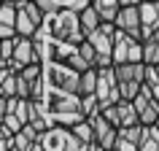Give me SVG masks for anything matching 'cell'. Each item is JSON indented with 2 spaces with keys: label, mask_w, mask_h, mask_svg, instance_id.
<instances>
[{
  "label": "cell",
  "mask_w": 159,
  "mask_h": 151,
  "mask_svg": "<svg viewBox=\"0 0 159 151\" xmlns=\"http://www.w3.org/2000/svg\"><path fill=\"white\" fill-rule=\"evenodd\" d=\"M43 73H46V84H49V86L78 94L81 73H78V70H73L70 65H65V62H46V65H43Z\"/></svg>",
  "instance_id": "3"
},
{
  "label": "cell",
  "mask_w": 159,
  "mask_h": 151,
  "mask_svg": "<svg viewBox=\"0 0 159 151\" xmlns=\"http://www.w3.org/2000/svg\"><path fill=\"white\" fill-rule=\"evenodd\" d=\"M81 111H84L86 119L102 111V103H100V97H97V92H94V94H84V97H81Z\"/></svg>",
  "instance_id": "21"
},
{
  "label": "cell",
  "mask_w": 159,
  "mask_h": 151,
  "mask_svg": "<svg viewBox=\"0 0 159 151\" xmlns=\"http://www.w3.org/2000/svg\"><path fill=\"white\" fill-rule=\"evenodd\" d=\"M67 138H70V130L49 127L46 132H41V146L43 151H67Z\"/></svg>",
  "instance_id": "12"
},
{
  "label": "cell",
  "mask_w": 159,
  "mask_h": 151,
  "mask_svg": "<svg viewBox=\"0 0 159 151\" xmlns=\"http://www.w3.org/2000/svg\"><path fill=\"white\" fill-rule=\"evenodd\" d=\"M11 151H19V149H11Z\"/></svg>",
  "instance_id": "32"
},
{
  "label": "cell",
  "mask_w": 159,
  "mask_h": 151,
  "mask_svg": "<svg viewBox=\"0 0 159 151\" xmlns=\"http://www.w3.org/2000/svg\"><path fill=\"white\" fill-rule=\"evenodd\" d=\"M135 108H138V116H140V124L151 127L159 121V100L151 94V89L146 84H143V89L138 94H135Z\"/></svg>",
  "instance_id": "9"
},
{
  "label": "cell",
  "mask_w": 159,
  "mask_h": 151,
  "mask_svg": "<svg viewBox=\"0 0 159 151\" xmlns=\"http://www.w3.org/2000/svg\"><path fill=\"white\" fill-rule=\"evenodd\" d=\"M43 25L49 27V33L62 43H84L86 41V33L81 27V14L73 11V8H59Z\"/></svg>",
  "instance_id": "1"
},
{
  "label": "cell",
  "mask_w": 159,
  "mask_h": 151,
  "mask_svg": "<svg viewBox=\"0 0 159 151\" xmlns=\"http://www.w3.org/2000/svg\"><path fill=\"white\" fill-rule=\"evenodd\" d=\"M111 151H140V146L119 132V138H116V143H113V149H111Z\"/></svg>",
  "instance_id": "28"
},
{
  "label": "cell",
  "mask_w": 159,
  "mask_h": 151,
  "mask_svg": "<svg viewBox=\"0 0 159 151\" xmlns=\"http://www.w3.org/2000/svg\"><path fill=\"white\" fill-rule=\"evenodd\" d=\"M49 116H51V124L54 127H65V130H73L75 124H81L86 119L81 111H59V113H49Z\"/></svg>",
  "instance_id": "16"
},
{
  "label": "cell",
  "mask_w": 159,
  "mask_h": 151,
  "mask_svg": "<svg viewBox=\"0 0 159 151\" xmlns=\"http://www.w3.org/2000/svg\"><path fill=\"white\" fill-rule=\"evenodd\" d=\"M59 6H62V8H73V11L81 14L86 6H92V0H59Z\"/></svg>",
  "instance_id": "29"
},
{
  "label": "cell",
  "mask_w": 159,
  "mask_h": 151,
  "mask_svg": "<svg viewBox=\"0 0 159 151\" xmlns=\"http://www.w3.org/2000/svg\"><path fill=\"white\" fill-rule=\"evenodd\" d=\"M102 113L111 119V124L116 127V130H127V127H132V124H140V116H138L135 103L132 100H124V97L116 100L113 105H108Z\"/></svg>",
  "instance_id": "6"
},
{
  "label": "cell",
  "mask_w": 159,
  "mask_h": 151,
  "mask_svg": "<svg viewBox=\"0 0 159 151\" xmlns=\"http://www.w3.org/2000/svg\"><path fill=\"white\" fill-rule=\"evenodd\" d=\"M27 65H43L41 54H38V46H35V38H25V35H16V49H14V57H11L8 67L14 70H25Z\"/></svg>",
  "instance_id": "5"
},
{
  "label": "cell",
  "mask_w": 159,
  "mask_h": 151,
  "mask_svg": "<svg viewBox=\"0 0 159 151\" xmlns=\"http://www.w3.org/2000/svg\"><path fill=\"white\" fill-rule=\"evenodd\" d=\"M146 62H121L116 65V78H119V92L124 100H135V94L146 84Z\"/></svg>",
  "instance_id": "2"
},
{
  "label": "cell",
  "mask_w": 159,
  "mask_h": 151,
  "mask_svg": "<svg viewBox=\"0 0 159 151\" xmlns=\"http://www.w3.org/2000/svg\"><path fill=\"white\" fill-rule=\"evenodd\" d=\"M146 86H148L151 94L159 100V70H157V65H148V70H146Z\"/></svg>",
  "instance_id": "25"
},
{
  "label": "cell",
  "mask_w": 159,
  "mask_h": 151,
  "mask_svg": "<svg viewBox=\"0 0 159 151\" xmlns=\"http://www.w3.org/2000/svg\"><path fill=\"white\" fill-rule=\"evenodd\" d=\"M132 35H127L124 30H116V43H113V65L129 62V49H132Z\"/></svg>",
  "instance_id": "14"
},
{
  "label": "cell",
  "mask_w": 159,
  "mask_h": 151,
  "mask_svg": "<svg viewBox=\"0 0 159 151\" xmlns=\"http://www.w3.org/2000/svg\"><path fill=\"white\" fill-rule=\"evenodd\" d=\"M0 38H16V27H3L0 25Z\"/></svg>",
  "instance_id": "30"
},
{
  "label": "cell",
  "mask_w": 159,
  "mask_h": 151,
  "mask_svg": "<svg viewBox=\"0 0 159 151\" xmlns=\"http://www.w3.org/2000/svg\"><path fill=\"white\" fill-rule=\"evenodd\" d=\"M16 49V38H0V65H8Z\"/></svg>",
  "instance_id": "23"
},
{
  "label": "cell",
  "mask_w": 159,
  "mask_h": 151,
  "mask_svg": "<svg viewBox=\"0 0 159 151\" xmlns=\"http://www.w3.org/2000/svg\"><path fill=\"white\" fill-rule=\"evenodd\" d=\"M97 81H100V70L97 67H89L81 73V84H78V94H94L97 92Z\"/></svg>",
  "instance_id": "18"
},
{
  "label": "cell",
  "mask_w": 159,
  "mask_h": 151,
  "mask_svg": "<svg viewBox=\"0 0 159 151\" xmlns=\"http://www.w3.org/2000/svg\"><path fill=\"white\" fill-rule=\"evenodd\" d=\"M157 70H159V65H157Z\"/></svg>",
  "instance_id": "33"
},
{
  "label": "cell",
  "mask_w": 159,
  "mask_h": 151,
  "mask_svg": "<svg viewBox=\"0 0 159 151\" xmlns=\"http://www.w3.org/2000/svg\"><path fill=\"white\" fill-rule=\"evenodd\" d=\"M89 121H92V127H94V140L111 151V149H113V143H116V138H119V130L111 124V119L105 116L102 111H100V113H94V116H89Z\"/></svg>",
  "instance_id": "11"
},
{
  "label": "cell",
  "mask_w": 159,
  "mask_h": 151,
  "mask_svg": "<svg viewBox=\"0 0 159 151\" xmlns=\"http://www.w3.org/2000/svg\"><path fill=\"white\" fill-rule=\"evenodd\" d=\"M43 105H46L49 113H59V111H81V94L49 86V89H46V97H43ZM81 113H84V111H81Z\"/></svg>",
  "instance_id": "7"
},
{
  "label": "cell",
  "mask_w": 159,
  "mask_h": 151,
  "mask_svg": "<svg viewBox=\"0 0 159 151\" xmlns=\"http://www.w3.org/2000/svg\"><path fill=\"white\" fill-rule=\"evenodd\" d=\"M100 70V81H97V97L102 103V111L113 105L116 100H121V92H119V78H116V65L111 67H97Z\"/></svg>",
  "instance_id": "8"
},
{
  "label": "cell",
  "mask_w": 159,
  "mask_h": 151,
  "mask_svg": "<svg viewBox=\"0 0 159 151\" xmlns=\"http://www.w3.org/2000/svg\"><path fill=\"white\" fill-rule=\"evenodd\" d=\"M143 0H121V6H140Z\"/></svg>",
  "instance_id": "31"
},
{
  "label": "cell",
  "mask_w": 159,
  "mask_h": 151,
  "mask_svg": "<svg viewBox=\"0 0 159 151\" xmlns=\"http://www.w3.org/2000/svg\"><path fill=\"white\" fill-rule=\"evenodd\" d=\"M140 19H143V38H148L159 30V0H143L140 3Z\"/></svg>",
  "instance_id": "13"
},
{
  "label": "cell",
  "mask_w": 159,
  "mask_h": 151,
  "mask_svg": "<svg viewBox=\"0 0 159 151\" xmlns=\"http://www.w3.org/2000/svg\"><path fill=\"white\" fill-rule=\"evenodd\" d=\"M0 119H3V124H0V127H6V130H11V132H14V135H16L19 130L25 127V121H22V119H19L16 113H3V116H0Z\"/></svg>",
  "instance_id": "26"
},
{
  "label": "cell",
  "mask_w": 159,
  "mask_h": 151,
  "mask_svg": "<svg viewBox=\"0 0 159 151\" xmlns=\"http://www.w3.org/2000/svg\"><path fill=\"white\" fill-rule=\"evenodd\" d=\"M102 25V16H100V11L94 8V6H86L84 11H81V27H84V33H94L97 27Z\"/></svg>",
  "instance_id": "19"
},
{
  "label": "cell",
  "mask_w": 159,
  "mask_h": 151,
  "mask_svg": "<svg viewBox=\"0 0 159 151\" xmlns=\"http://www.w3.org/2000/svg\"><path fill=\"white\" fill-rule=\"evenodd\" d=\"M38 140H41V132H38L33 124H25L16 135H14V143H16L19 151H33Z\"/></svg>",
  "instance_id": "15"
},
{
  "label": "cell",
  "mask_w": 159,
  "mask_h": 151,
  "mask_svg": "<svg viewBox=\"0 0 159 151\" xmlns=\"http://www.w3.org/2000/svg\"><path fill=\"white\" fill-rule=\"evenodd\" d=\"M73 132H75V138H81L84 143H92V140H94V127H92V121H89V119H84L81 124H75Z\"/></svg>",
  "instance_id": "24"
},
{
  "label": "cell",
  "mask_w": 159,
  "mask_h": 151,
  "mask_svg": "<svg viewBox=\"0 0 159 151\" xmlns=\"http://www.w3.org/2000/svg\"><path fill=\"white\" fill-rule=\"evenodd\" d=\"M157 127H159V121H157Z\"/></svg>",
  "instance_id": "34"
},
{
  "label": "cell",
  "mask_w": 159,
  "mask_h": 151,
  "mask_svg": "<svg viewBox=\"0 0 159 151\" xmlns=\"http://www.w3.org/2000/svg\"><path fill=\"white\" fill-rule=\"evenodd\" d=\"M19 6V19H16V35H25V38H33L41 25L46 22V16L41 14L38 3L35 0H16Z\"/></svg>",
  "instance_id": "4"
},
{
  "label": "cell",
  "mask_w": 159,
  "mask_h": 151,
  "mask_svg": "<svg viewBox=\"0 0 159 151\" xmlns=\"http://www.w3.org/2000/svg\"><path fill=\"white\" fill-rule=\"evenodd\" d=\"M35 3H38V8H41V14H43L46 19L54 16V14L62 8V6H59V0H35Z\"/></svg>",
  "instance_id": "27"
},
{
  "label": "cell",
  "mask_w": 159,
  "mask_h": 151,
  "mask_svg": "<svg viewBox=\"0 0 159 151\" xmlns=\"http://www.w3.org/2000/svg\"><path fill=\"white\" fill-rule=\"evenodd\" d=\"M116 27L132 35L135 41H143V19H140V6H121L116 16Z\"/></svg>",
  "instance_id": "10"
},
{
  "label": "cell",
  "mask_w": 159,
  "mask_h": 151,
  "mask_svg": "<svg viewBox=\"0 0 159 151\" xmlns=\"http://www.w3.org/2000/svg\"><path fill=\"white\" fill-rule=\"evenodd\" d=\"M143 51H146V65H159V30L143 38Z\"/></svg>",
  "instance_id": "20"
},
{
  "label": "cell",
  "mask_w": 159,
  "mask_h": 151,
  "mask_svg": "<svg viewBox=\"0 0 159 151\" xmlns=\"http://www.w3.org/2000/svg\"><path fill=\"white\" fill-rule=\"evenodd\" d=\"M140 151H159V127L157 124L148 127V132H146V138L140 143Z\"/></svg>",
  "instance_id": "22"
},
{
  "label": "cell",
  "mask_w": 159,
  "mask_h": 151,
  "mask_svg": "<svg viewBox=\"0 0 159 151\" xmlns=\"http://www.w3.org/2000/svg\"><path fill=\"white\" fill-rule=\"evenodd\" d=\"M92 6L100 11L102 22H116L119 11H121V0H92Z\"/></svg>",
  "instance_id": "17"
}]
</instances>
